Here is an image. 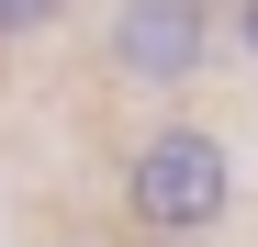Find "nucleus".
I'll return each instance as SVG.
<instances>
[{
	"label": "nucleus",
	"mask_w": 258,
	"mask_h": 247,
	"mask_svg": "<svg viewBox=\"0 0 258 247\" xmlns=\"http://www.w3.org/2000/svg\"><path fill=\"white\" fill-rule=\"evenodd\" d=\"M225 191H236V157L213 146V135H191V124L146 135L135 169H123V202H135V225H157V236L213 225V214H225Z\"/></svg>",
	"instance_id": "f257e3e1"
},
{
	"label": "nucleus",
	"mask_w": 258,
	"mask_h": 247,
	"mask_svg": "<svg viewBox=\"0 0 258 247\" xmlns=\"http://www.w3.org/2000/svg\"><path fill=\"white\" fill-rule=\"evenodd\" d=\"M112 68L123 79H191L202 68V0H123L112 12Z\"/></svg>",
	"instance_id": "f03ea898"
},
{
	"label": "nucleus",
	"mask_w": 258,
	"mask_h": 247,
	"mask_svg": "<svg viewBox=\"0 0 258 247\" xmlns=\"http://www.w3.org/2000/svg\"><path fill=\"white\" fill-rule=\"evenodd\" d=\"M236 34H247V56H258V0H247V23H236Z\"/></svg>",
	"instance_id": "20e7f679"
},
{
	"label": "nucleus",
	"mask_w": 258,
	"mask_h": 247,
	"mask_svg": "<svg viewBox=\"0 0 258 247\" xmlns=\"http://www.w3.org/2000/svg\"><path fill=\"white\" fill-rule=\"evenodd\" d=\"M68 0H0V34H34V23H56Z\"/></svg>",
	"instance_id": "7ed1b4c3"
}]
</instances>
